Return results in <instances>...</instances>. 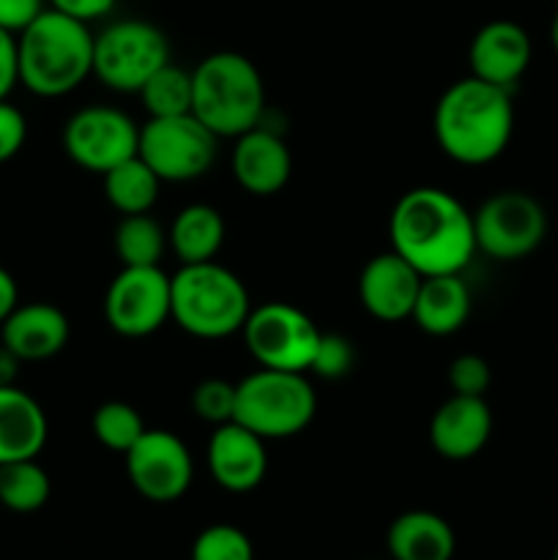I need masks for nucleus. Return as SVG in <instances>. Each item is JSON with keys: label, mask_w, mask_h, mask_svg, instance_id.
Returning <instances> with one entry per match:
<instances>
[{"label": "nucleus", "mask_w": 558, "mask_h": 560, "mask_svg": "<svg viewBox=\"0 0 558 560\" xmlns=\"http://www.w3.org/2000/svg\"><path fill=\"white\" fill-rule=\"evenodd\" d=\"M69 317L47 301L16 304L14 312L0 323V342L25 361H47L58 355L69 342Z\"/></svg>", "instance_id": "obj_19"}, {"label": "nucleus", "mask_w": 558, "mask_h": 560, "mask_svg": "<svg viewBox=\"0 0 558 560\" xmlns=\"http://www.w3.org/2000/svg\"><path fill=\"white\" fill-rule=\"evenodd\" d=\"M20 85L33 96L60 98L93 77V33L88 22L44 9L16 36Z\"/></svg>", "instance_id": "obj_3"}, {"label": "nucleus", "mask_w": 558, "mask_h": 560, "mask_svg": "<svg viewBox=\"0 0 558 560\" xmlns=\"http://www.w3.org/2000/svg\"><path fill=\"white\" fill-rule=\"evenodd\" d=\"M140 102L148 118H175L191 113V71L181 69L173 60L164 63L146 85L140 88Z\"/></svg>", "instance_id": "obj_27"}, {"label": "nucleus", "mask_w": 558, "mask_h": 560, "mask_svg": "<svg viewBox=\"0 0 558 560\" xmlns=\"http://www.w3.org/2000/svg\"><path fill=\"white\" fill-rule=\"evenodd\" d=\"M124 457L131 487L151 503L178 501L195 479L189 448L170 430H146Z\"/></svg>", "instance_id": "obj_13"}, {"label": "nucleus", "mask_w": 558, "mask_h": 560, "mask_svg": "<svg viewBox=\"0 0 558 560\" xmlns=\"http://www.w3.org/2000/svg\"><path fill=\"white\" fill-rule=\"evenodd\" d=\"M206 463L211 479L224 492L244 495V492L257 490L266 479V441L239 421H228L222 427H213V435L206 448Z\"/></svg>", "instance_id": "obj_14"}, {"label": "nucleus", "mask_w": 558, "mask_h": 560, "mask_svg": "<svg viewBox=\"0 0 558 560\" xmlns=\"http://www.w3.org/2000/svg\"><path fill=\"white\" fill-rule=\"evenodd\" d=\"M230 167H233L235 184L246 195L274 197L288 186L290 173H293V156H290V148L282 135L257 124L255 129L235 137Z\"/></svg>", "instance_id": "obj_17"}, {"label": "nucleus", "mask_w": 558, "mask_h": 560, "mask_svg": "<svg viewBox=\"0 0 558 560\" xmlns=\"http://www.w3.org/2000/svg\"><path fill=\"white\" fill-rule=\"evenodd\" d=\"M470 317V290L460 273L421 279L410 320L430 337H452Z\"/></svg>", "instance_id": "obj_22"}, {"label": "nucleus", "mask_w": 558, "mask_h": 560, "mask_svg": "<svg viewBox=\"0 0 558 560\" xmlns=\"http://www.w3.org/2000/svg\"><path fill=\"white\" fill-rule=\"evenodd\" d=\"M191 560H255L252 539L228 523L208 525L191 541Z\"/></svg>", "instance_id": "obj_29"}, {"label": "nucleus", "mask_w": 558, "mask_h": 560, "mask_svg": "<svg viewBox=\"0 0 558 560\" xmlns=\"http://www.w3.org/2000/svg\"><path fill=\"white\" fill-rule=\"evenodd\" d=\"M137 145L140 126L124 109L107 104H88L63 126L66 156L88 173L104 175L115 164L137 156Z\"/></svg>", "instance_id": "obj_11"}, {"label": "nucleus", "mask_w": 558, "mask_h": 560, "mask_svg": "<svg viewBox=\"0 0 558 560\" xmlns=\"http://www.w3.org/2000/svg\"><path fill=\"white\" fill-rule=\"evenodd\" d=\"M44 9L47 0H0V27L11 36H20Z\"/></svg>", "instance_id": "obj_34"}, {"label": "nucleus", "mask_w": 558, "mask_h": 560, "mask_svg": "<svg viewBox=\"0 0 558 560\" xmlns=\"http://www.w3.org/2000/svg\"><path fill=\"white\" fill-rule=\"evenodd\" d=\"M164 63H170V42L153 22L118 20L93 33V77L109 91L140 93Z\"/></svg>", "instance_id": "obj_7"}, {"label": "nucleus", "mask_w": 558, "mask_h": 560, "mask_svg": "<svg viewBox=\"0 0 558 560\" xmlns=\"http://www.w3.org/2000/svg\"><path fill=\"white\" fill-rule=\"evenodd\" d=\"M386 547L392 560H452L457 536L441 514L410 509L388 525Z\"/></svg>", "instance_id": "obj_21"}, {"label": "nucleus", "mask_w": 558, "mask_h": 560, "mask_svg": "<svg viewBox=\"0 0 558 560\" xmlns=\"http://www.w3.org/2000/svg\"><path fill=\"white\" fill-rule=\"evenodd\" d=\"M241 337L257 366L306 375L323 331L299 306L288 301H266L252 306Z\"/></svg>", "instance_id": "obj_8"}, {"label": "nucleus", "mask_w": 558, "mask_h": 560, "mask_svg": "<svg viewBox=\"0 0 558 560\" xmlns=\"http://www.w3.org/2000/svg\"><path fill=\"white\" fill-rule=\"evenodd\" d=\"M20 366H22L20 355H16L14 350H9L3 342H0V388L16 386V377H20Z\"/></svg>", "instance_id": "obj_38"}, {"label": "nucleus", "mask_w": 558, "mask_h": 560, "mask_svg": "<svg viewBox=\"0 0 558 560\" xmlns=\"http://www.w3.org/2000/svg\"><path fill=\"white\" fill-rule=\"evenodd\" d=\"M91 430L93 438H96L104 448L126 454L137 441H140L142 432H146L148 427L135 405L120 402V399H109V402H102L93 410Z\"/></svg>", "instance_id": "obj_28"}, {"label": "nucleus", "mask_w": 558, "mask_h": 560, "mask_svg": "<svg viewBox=\"0 0 558 560\" xmlns=\"http://www.w3.org/2000/svg\"><path fill=\"white\" fill-rule=\"evenodd\" d=\"M113 244L120 266H159L167 249V233L151 213H126L115 228Z\"/></svg>", "instance_id": "obj_26"}, {"label": "nucleus", "mask_w": 558, "mask_h": 560, "mask_svg": "<svg viewBox=\"0 0 558 560\" xmlns=\"http://www.w3.org/2000/svg\"><path fill=\"white\" fill-rule=\"evenodd\" d=\"M16 304H20V288H16V279L0 266V323L14 312Z\"/></svg>", "instance_id": "obj_37"}, {"label": "nucleus", "mask_w": 558, "mask_h": 560, "mask_svg": "<svg viewBox=\"0 0 558 560\" xmlns=\"http://www.w3.org/2000/svg\"><path fill=\"white\" fill-rule=\"evenodd\" d=\"M27 137V120L22 109L9 104V98H0V164L14 159L22 151Z\"/></svg>", "instance_id": "obj_33"}, {"label": "nucleus", "mask_w": 558, "mask_h": 560, "mask_svg": "<svg viewBox=\"0 0 558 560\" xmlns=\"http://www.w3.org/2000/svg\"><path fill=\"white\" fill-rule=\"evenodd\" d=\"M553 560H558V547H556V556H553Z\"/></svg>", "instance_id": "obj_40"}, {"label": "nucleus", "mask_w": 558, "mask_h": 560, "mask_svg": "<svg viewBox=\"0 0 558 560\" xmlns=\"http://www.w3.org/2000/svg\"><path fill=\"white\" fill-rule=\"evenodd\" d=\"M104 317L115 334L142 339L170 323V277L162 266H124L104 293Z\"/></svg>", "instance_id": "obj_12"}, {"label": "nucleus", "mask_w": 558, "mask_h": 560, "mask_svg": "<svg viewBox=\"0 0 558 560\" xmlns=\"http://www.w3.org/2000/svg\"><path fill=\"white\" fill-rule=\"evenodd\" d=\"M356 364V353L350 339H345L342 334H326L323 331L321 342H317L315 359H312L310 372L312 375L323 377V381H339V377L348 375Z\"/></svg>", "instance_id": "obj_31"}, {"label": "nucleus", "mask_w": 558, "mask_h": 560, "mask_svg": "<svg viewBox=\"0 0 558 560\" xmlns=\"http://www.w3.org/2000/svg\"><path fill=\"white\" fill-rule=\"evenodd\" d=\"M531 36L512 20H492L474 33L468 47L470 74L512 91L531 66Z\"/></svg>", "instance_id": "obj_15"}, {"label": "nucleus", "mask_w": 558, "mask_h": 560, "mask_svg": "<svg viewBox=\"0 0 558 560\" xmlns=\"http://www.w3.org/2000/svg\"><path fill=\"white\" fill-rule=\"evenodd\" d=\"M102 178L104 197L120 217H126V213H151V208L156 206L162 178L140 156L115 164Z\"/></svg>", "instance_id": "obj_24"}, {"label": "nucleus", "mask_w": 558, "mask_h": 560, "mask_svg": "<svg viewBox=\"0 0 558 560\" xmlns=\"http://www.w3.org/2000/svg\"><path fill=\"white\" fill-rule=\"evenodd\" d=\"M224 244V219L208 202H191L175 213L167 233V246L181 266L217 260Z\"/></svg>", "instance_id": "obj_23"}, {"label": "nucleus", "mask_w": 558, "mask_h": 560, "mask_svg": "<svg viewBox=\"0 0 558 560\" xmlns=\"http://www.w3.org/2000/svg\"><path fill=\"white\" fill-rule=\"evenodd\" d=\"M219 137L208 131L195 115L148 118L140 126L137 156L162 178V184L197 180L213 167Z\"/></svg>", "instance_id": "obj_10"}, {"label": "nucleus", "mask_w": 558, "mask_h": 560, "mask_svg": "<svg viewBox=\"0 0 558 560\" xmlns=\"http://www.w3.org/2000/svg\"><path fill=\"white\" fill-rule=\"evenodd\" d=\"M49 485L47 470L38 465V457L16 459L0 465V506L14 514H33L47 506Z\"/></svg>", "instance_id": "obj_25"}, {"label": "nucleus", "mask_w": 558, "mask_h": 560, "mask_svg": "<svg viewBox=\"0 0 558 560\" xmlns=\"http://www.w3.org/2000/svg\"><path fill=\"white\" fill-rule=\"evenodd\" d=\"M492 435V410L485 397L452 394L430 419V443L435 454L452 463L474 459Z\"/></svg>", "instance_id": "obj_18"}, {"label": "nucleus", "mask_w": 558, "mask_h": 560, "mask_svg": "<svg viewBox=\"0 0 558 560\" xmlns=\"http://www.w3.org/2000/svg\"><path fill=\"white\" fill-rule=\"evenodd\" d=\"M421 273L397 252H381L359 273V301L375 320L403 323L414 315Z\"/></svg>", "instance_id": "obj_16"}, {"label": "nucleus", "mask_w": 558, "mask_h": 560, "mask_svg": "<svg viewBox=\"0 0 558 560\" xmlns=\"http://www.w3.org/2000/svg\"><path fill=\"white\" fill-rule=\"evenodd\" d=\"M446 381L452 394H465V397H485L492 383L490 364L476 353H463L449 364Z\"/></svg>", "instance_id": "obj_32"}, {"label": "nucleus", "mask_w": 558, "mask_h": 560, "mask_svg": "<svg viewBox=\"0 0 558 560\" xmlns=\"http://www.w3.org/2000/svg\"><path fill=\"white\" fill-rule=\"evenodd\" d=\"M49 9L63 11V14L74 16L91 25L93 20H102L115 9V0H47Z\"/></svg>", "instance_id": "obj_35"}, {"label": "nucleus", "mask_w": 558, "mask_h": 560, "mask_svg": "<svg viewBox=\"0 0 558 560\" xmlns=\"http://www.w3.org/2000/svg\"><path fill=\"white\" fill-rule=\"evenodd\" d=\"M514 131L512 91L468 74L441 93L432 113V135L452 162L490 164L507 151Z\"/></svg>", "instance_id": "obj_2"}, {"label": "nucleus", "mask_w": 558, "mask_h": 560, "mask_svg": "<svg viewBox=\"0 0 558 560\" xmlns=\"http://www.w3.org/2000/svg\"><path fill=\"white\" fill-rule=\"evenodd\" d=\"M388 241L421 277L463 273L476 255L474 213L452 191L416 186L394 202Z\"/></svg>", "instance_id": "obj_1"}, {"label": "nucleus", "mask_w": 558, "mask_h": 560, "mask_svg": "<svg viewBox=\"0 0 558 560\" xmlns=\"http://www.w3.org/2000/svg\"><path fill=\"white\" fill-rule=\"evenodd\" d=\"M317 410L315 386L304 372L255 370L235 383L233 421L263 441H288L312 424Z\"/></svg>", "instance_id": "obj_6"}, {"label": "nucleus", "mask_w": 558, "mask_h": 560, "mask_svg": "<svg viewBox=\"0 0 558 560\" xmlns=\"http://www.w3.org/2000/svg\"><path fill=\"white\" fill-rule=\"evenodd\" d=\"M474 233L481 255L498 262L523 260L545 241L547 213L528 191H496L474 211Z\"/></svg>", "instance_id": "obj_9"}, {"label": "nucleus", "mask_w": 558, "mask_h": 560, "mask_svg": "<svg viewBox=\"0 0 558 560\" xmlns=\"http://www.w3.org/2000/svg\"><path fill=\"white\" fill-rule=\"evenodd\" d=\"M44 408L22 388H0V465L33 459L47 443Z\"/></svg>", "instance_id": "obj_20"}, {"label": "nucleus", "mask_w": 558, "mask_h": 560, "mask_svg": "<svg viewBox=\"0 0 558 560\" xmlns=\"http://www.w3.org/2000/svg\"><path fill=\"white\" fill-rule=\"evenodd\" d=\"M266 85L257 66L246 55L211 52L191 71V115L208 131L222 137H241L263 124Z\"/></svg>", "instance_id": "obj_4"}, {"label": "nucleus", "mask_w": 558, "mask_h": 560, "mask_svg": "<svg viewBox=\"0 0 558 560\" xmlns=\"http://www.w3.org/2000/svg\"><path fill=\"white\" fill-rule=\"evenodd\" d=\"M20 82L16 71V36L0 27V98H9L14 85Z\"/></svg>", "instance_id": "obj_36"}, {"label": "nucleus", "mask_w": 558, "mask_h": 560, "mask_svg": "<svg viewBox=\"0 0 558 560\" xmlns=\"http://www.w3.org/2000/svg\"><path fill=\"white\" fill-rule=\"evenodd\" d=\"M556 3H558V0H556Z\"/></svg>", "instance_id": "obj_41"}, {"label": "nucleus", "mask_w": 558, "mask_h": 560, "mask_svg": "<svg viewBox=\"0 0 558 560\" xmlns=\"http://www.w3.org/2000/svg\"><path fill=\"white\" fill-rule=\"evenodd\" d=\"M550 44H553V49L558 52V11H556V16H553V22H550Z\"/></svg>", "instance_id": "obj_39"}, {"label": "nucleus", "mask_w": 558, "mask_h": 560, "mask_svg": "<svg viewBox=\"0 0 558 560\" xmlns=\"http://www.w3.org/2000/svg\"><path fill=\"white\" fill-rule=\"evenodd\" d=\"M252 312L249 290L239 273L217 260L181 266L170 277V320L195 339L241 334Z\"/></svg>", "instance_id": "obj_5"}, {"label": "nucleus", "mask_w": 558, "mask_h": 560, "mask_svg": "<svg viewBox=\"0 0 558 560\" xmlns=\"http://www.w3.org/2000/svg\"><path fill=\"white\" fill-rule=\"evenodd\" d=\"M191 413L211 427L233 421L235 413V383L224 377H206L191 392Z\"/></svg>", "instance_id": "obj_30"}]
</instances>
